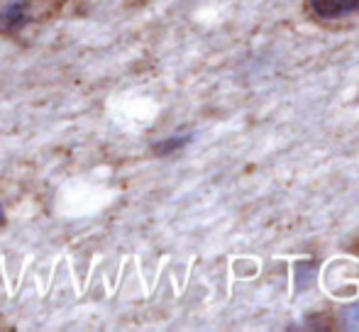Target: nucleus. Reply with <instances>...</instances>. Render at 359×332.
<instances>
[{
  "instance_id": "nucleus-1",
  "label": "nucleus",
  "mask_w": 359,
  "mask_h": 332,
  "mask_svg": "<svg viewBox=\"0 0 359 332\" xmlns=\"http://www.w3.org/2000/svg\"><path fill=\"white\" fill-rule=\"evenodd\" d=\"M311 8L318 18L337 20L345 15L359 13V0H311Z\"/></svg>"
},
{
  "instance_id": "nucleus-2",
  "label": "nucleus",
  "mask_w": 359,
  "mask_h": 332,
  "mask_svg": "<svg viewBox=\"0 0 359 332\" xmlns=\"http://www.w3.org/2000/svg\"><path fill=\"white\" fill-rule=\"evenodd\" d=\"M25 15H27V5H10L5 8V13L0 15V29H15L25 25Z\"/></svg>"
},
{
  "instance_id": "nucleus-3",
  "label": "nucleus",
  "mask_w": 359,
  "mask_h": 332,
  "mask_svg": "<svg viewBox=\"0 0 359 332\" xmlns=\"http://www.w3.org/2000/svg\"><path fill=\"white\" fill-rule=\"evenodd\" d=\"M342 318H345V325L350 330H359V303L350 305V308L342 313Z\"/></svg>"
},
{
  "instance_id": "nucleus-4",
  "label": "nucleus",
  "mask_w": 359,
  "mask_h": 332,
  "mask_svg": "<svg viewBox=\"0 0 359 332\" xmlns=\"http://www.w3.org/2000/svg\"><path fill=\"white\" fill-rule=\"evenodd\" d=\"M5 223V210H3V205H0V225Z\"/></svg>"
}]
</instances>
